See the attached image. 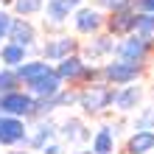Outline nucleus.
Here are the masks:
<instances>
[{"mask_svg":"<svg viewBox=\"0 0 154 154\" xmlns=\"http://www.w3.org/2000/svg\"><path fill=\"white\" fill-rule=\"evenodd\" d=\"M140 70H143V65H137V62L112 59V62H106V65L101 67V79H104L109 87H115V84L126 87V84H132V81L140 76Z\"/></svg>","mask_w":154,"mask_h":154,"instance_id":"nucleus-1","label":"nucleus"},{"mask_svg":"<svg viewBox=\"0 0 154 154\" xmlns=\"http://www.w3.org/2000/svg\"><path fill=\"white\" fill-rule=\"evenodd\" d=\"M115 101V87H104V84H93L87 87L84 93H79V104L81 109L95 115V112H104L106 106H112Z\"/></svg>","mask_w":154,"mask_h":154,"instance_id":"nucleus-2","label":"nucleus"},{"mask_svg":"<svg viewBox=\"0 0 154 154\" xmlns=\"http://www.w3.org/2000/svg\"><path fill=\"white\" fill-rule=\"evenodd\" d=\"M34 109V98L23 90H14L8 95H0V115L8 118H28Z\"/></svg>","mask_w":154,"mask_h":154,"instance_id":"nucleus-3","label":"nucleus"},{"mask_svg":"<svg viewBox=\"0 0 154 154\" xmlns=\"http://www.w3.org/2000/svg\"><path fill=\"white\" fill-rule=\"evenodd\" d=\"M0 146H28V132H25L23 118L0 115Z\"/></svg>","mask_w":154,"mask_h":154,"instance_id":"nucleus-4","label":"nucleus"},{"mask_svg":"<svg viewBox=\"0 0 154 154\" xmlns=\"http://www.w3.org/2000/svg\"><path fill=\"white\" fill-rule=\"evenodd\" d=\"M112 53L118 59H123V62H137V65H140V62L149 56V42L140 39V37H134V34H129L126 39H121L115 45Z\"/></svg>","mask_w":154,"mask_h":154,"instance_id":"nucleus-5","label":"nucleus"},{"mask_svg":"<svg viewBox=\"0 0 154 154\" xmlns=\"http://www.w3.org/2000/svg\"><path fill=\"white\" fill-rule=\"evenodd\" d=\"M62 81L59 76H56V70L53 73H48V76H42V79H37V81H31V84H25L28 87V95L34 98V101H39V98H53V95H59L62 93Z\"/></svg>","mask_w":154,"mask_h":154,"instance_id":"nucleus-6","label":"nucleus"},{"mask_svg":"<svg viewBox=\"0 0 154 154\" xmlns=\"http://www.w3.org/2000/svg\"><path fill=\"white\" fill-rule=\"evenodd\" d=\"M34 39H37V28L25 20V17H14V23H11V31H8V42H14V45H20V48L28 51Z\"/></svg>","mask_w":154,"mask_h":154,"instance_id":"nucleus-7","label":"nucleus"},{"mask_svg":"<svg viewBox=\"0 0 154 154\" xmlns=\"http://www.w3.org/2000/svg\"><path fill=\"white\" fill-rule=\"evenodd\" d=\"M73 51H76V39H70V37H53L45 42V59L48 62H62V59H67V56H73Z\"/></svg>","mask_w":154,"mask_h":154,"instance_id":"nucleus-8","label":"nucleus"},{"mask_svg":"<svg viewBox=\"0 0 154 154\" xmlns=\"http://www.w3.org/2000/svg\"><path fill=\"white\" fill-rule=\"evenodd\" d=\"M53 70H56V76L62 81H81V76H84V70H87V62L73 53V56L56 62V67H53Z\"/></svg>","mask_w":154,"mask_h":154,"instance_id":"nucleus-9","label":"nucleus"},{"mask_svg":"<svg viewBox=\"0 0 154 154\" xmlns=\"http://www.w3.org/2000/svg\"><path fill=\"white\" fill-rule=\"evenodd\" d=\"M143 101V90L140 87H134V84H126V87H118L115 90V109H121V112H132V109H137Z\"/></svg>","mask_w":154,"mask_h":154,"instance_id":"nucleus-10","label":"nucleus"},{"mask_svg":"<svg viewBox=\"0 0 154 154\" xmlns=\"http://www.w3.org/2000/svg\"><path fill=\"white\" fill-rule=\"evenodd\" d=\"M73 23H76V31L79 34H95V31H101V25H104V17L98 8H84L81 6L76 17H73Z\"/></svg>","mask_w":154,"mask_h":154,"instance_id":"nucleus-11","label":"nucleus"},{"mask_svg":"<svg viewBox=\"0 0 154 154\" xmlns=\"http://www.w3.org/2000/svg\"><path fill=\"white\" fill-rule=\"evenodd\" d=\"M42 11H45V28H56V25H65V23H67V17L73 14L65 3H62V0H48Z\"/></svg>","mask_w":154,"mask_h":154,"instance_id":"nucleus-12","label":"nucleus"},{"mask_svg":"<svg viewBox=\"0 0 154 154\" xmlns=\"http://www.w3.org/2000/svg\"><path fill=\"white\" fill-rule=\"evenodd\" d=\"M14 73H17V79H20V81L31 84V81H37V79H42V76L53 73V67L48 65V62H39V59H37V62H23Z\"/></svg>","mask_w":154,"mask_h":154,"instance_id":"nucleus-13","label":"nucleus"},{"mask_svg":"<svg viewBox=\"0 0 154 154\" xmlns=\"http://www.w3.org/2000/svg\"><path fill=\"white\" fill-rule=\"evenodd\" d=\"M56 132H59L56 123H53V121H45V118H42V121L34 126V134L28 137V146H34V149H45L48 143H53Z\"/></svg>","mask_w":154,"mask_h":154,"instance_id":"nucleus-14","label":"nucleus"},{"mask_svg":"<svg viewBox=\"0 0 154 154\" xmlns=\"http://www.w3.org/2000/svg\"><path fill=\"white\" fill-rule=\"evenodd\" d=\"M25 56H28V51L20 48V45H14V42L0 45V62H3V67H8V70H17L25 62Z\"/></svg>","mask_w":154,"mask_h":154,"instance_id":"nucleus-15","label":"nucleus"},{"mask_svg":"<svg viewBox=\"0 0 154 154\" xmlns=\"http://www.w3.org/2000/svg\"><path fill=\"white\" fill-rule=\"evenodd\" d=\"M134 17H137V11H132V8L115 11L109 20H106V28L115 31V34H129V31H134Z\"/></svg>","mask_w":154,"mask_h":154,"instance_id":"nucleus-16","label":"nucleus"},{"mask_svg":"<svg viewBox=\"0 0 154 154\" xmlns=\"http://www.w3.org/2000/svg\"><path fill=\"white\" fill-rule=\"evenodd\" d=\"M93 154H115V132L112 126H101L93 134Z\"/></svg>","mask_w":154,"mask_h":154,"instance_id":"nucleus-17","label":"nucleus"},{"mask_svg":"<svg viewBox=\"0 0 154 154\" xmlns=\"http://www.w3.org/2000/svg\"><path fill=\"white\" fill-rule=\"evenodd\" d=\"M112 51H115V39L106 37V34H101V37H95V39L84 48V56L93 59V62H98L101 56H106V53H112Z\"/></svg>","mask_w":154,"mask_h":154,"instance_id":"nucleus-18","label":"nucleus"},{"mask_svg":"<svg viewBox=\"0 0 154 154\" xmlns=\"http://www.w3.org/2000/svg\"><path fill=\"white\" fill-rule=\"evenodd\" d=\"M62 137H65L67 143H81V140H90V129L84 126V121L70 118V121L62 126Z\"/></svg>","mask_w":154,"mask_h":154,"instance_id":"nucleus-19","label":"nucleus"},{"mask_svg":"<svg viewBox=\"0 0 154 154\" xmlns=\"http://www.w3.org/2000/svg\"><path fill=\"white\" fill-rule=\"evenodd\" d=\"M154 151V132H134L129 137V154H151Z\"/></svg>","mask_w":154,"mask_h":154,"instance_id":"nucleus-20","label":"nucleus"},{"mask_svg":"<svg viewBox=\"0 0 154 154\" xmlns=\"http://www.w3.org/2000/svg\"><path fill=\"white\" fill-rule=\"evenodd\" d=\"M134 37H140L146 42L154 39V14H140L137 11V17H134Z\"/></svg>","mask_w":154,"mask_h":154,"instance_id":"nucleus-21","label":"nucleus"},{"mask_svg":"<svg viewBox=\"0 0 154 154\" xmlns=\"http://www.w3.org/2000/svg\"><path fill=\"white\" fill-rule=\"evenodd\" d=\"M11 3H14V11L20 17H31V14L45 8V0H11Z\"/></svg>","mask_w":154,"mask_h":154,"instance_id":"nucleus-22","label":"nucleus"},{"mask_svg":"<svg viewBox=\"0 0 154 154\" xmlns=\"http://www.w3.org/2000/svg\"><path fill=\"white\" fill-rule=\"evenodd\" d=\"M17 84H20V79H17V73H14V70H8V67H3V70H0V95L14 93V90H17Z\"/></svg>","mask_w":154,"mask_h":154,"instance_id":"nucleus-23","label":"nucleus"},{"mask_svg":"<svg viewBox=\"0 0 154 154\" xmlns=\"http://www.w3.org/2000/svg\"><path fill=\"white\" fill-rule=\"evenodd\" d=\"M134 132H154V106H146V109L137 115Z\"/></svg>","mask_w":154,"mask_h":154,"instance_id":"nucleus-24","label":"nucleus"},{"mask_svg":"<svg viewBox=\"0 0 154 154\" xmlns=\"http://www.w3.org/2000/svg\"><path fill=\"white\" fill-rule=\"evenodd\" d=\"M98 6L115 14V11H123V8H129V6H132V0H98Z\"/></svg>","mask_w":154,"mask_h":154,"instance_id":"nucleus-25","label":"nucleus"},{"mask_svg":"<svg viewBox=\"0 0 154 154\" xmlns=\"http://www.w3.org/2000/svg\"><path fill=\"white\" fill-rule=\"evenodd\" d=\"M11 23H14V17H8L6 11H0V39L8 37V31H11Z\"/></svg>","mask_w":154,"mask_h":154,"instance_id":"nucleus-26","label":"nucleus"},{"mask_svg":"<svg viewBox=\"0 0 154 154\" xmlns=\"http://www.w3.org/2000/svg\"><path fill=\"white\" fill-rule=\"evenodd\" d=\"M140 14H154V0H132Z\"/></svg>","mask_w":154,"mask_h":154,"instance_id":"nucleus-27","label":"nucleus"},{"mask_svg":"<svg viewBox=\"0 0 154 154\" xmlns=\"http://www.w3.org/2000/svg\"><path fill=\"white\" fill-rule=\"evenodd\" d=\"M42 154H65V151H62V146H59V143H48V146L42 149Z\"/></svg>","mask_w":154,"mask_h":154,"instance_id":"nucleus-28","label":"nucleus"},{"mask_svg":"<svg viewBox=\"0 0 154 154\" xmlns=\"http://www.w3.org/2000/svg\"><path fill=\"white\" fill-rule=\"evenodd\" d=\"M73 154H93L90 149H79V151H73Z\"/></svg>","mask_w":154,"mask_h":154,"instance_id":"nucleus-29","label":"nucleus"},{"mask_svg":"<svg viewBox=\"0 0 154 154\" xmlns=\"http://www.w3.org/2000/svg\"><path fill=\"white\" fill-rule=\"evenodd\" d=\"M0 11H3V0H0Z\"/></svg>","mask_w":154,"mask_h":154,"instance_id":"nucleus-30","label":"nucleus"},{"mask_svg":"<svg viewBox=\"0 0 154 154\" xmlns=\"http://www.w3.org/2000/svg\"><path fill=\"white\" fill-rule=\"evenodd\" d=\"M3 3H6V0H3Z\"/></svg>","mask_w":154,"mask_h":154,"instance_id":"nucleus-31","label":"nucleus"},{"mask_svg":"<svg viewBox=\"0 0 154 154\" xmlns=\"http://www.w3.org/2000/svg\"><path fill=\"white\" fill-rule=\"evenodd\" d=\"M151 154H154V151H151Z\"/></svg>","mask_w":154,"mask_h":154,"instance_id":"nucleus-32","label":"nucleus"}]
</instances>
